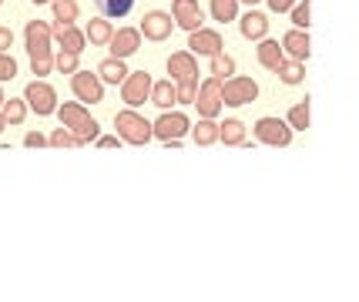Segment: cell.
I'll return each mask as SVG.
<instances>
[{
	"mask_svg": "<svg viewBox=\"0 0 359 302\" xmlns=\"http://www.w3.org/2000/svg\"><path fill=\"white\" fill-rule=\"evenodd\" d=\"M114 128H118L121 142H128V144H148L151 142V121L141 118L138 111H131V108L114 114Z\"/></svg>",
	"mask_w": 359,
	"mask_h": 302,
	"instance_id": "obj_1",
	"label": "cell"
},
{
	"mask_svg": "<svg viewBox=\"0 0 359 302\" xmlns=\"http://www.w3.org/2000/svg\"><path fill=\"white\" fill-rule=\"evenodd\" d=\"M255 97H259V84L249 74H232V78L222 81V101L229 108H245Z\"/></svg>",
	"mask_w": 359,
	"mask_h": 302,
	"instance_id": "obj_2",
	"label": "cell"
},
{
	"mask_svg": "<svg viewBox=\"0 0 359 302\" xmlns=\"http://www.w3.org/2000/svg\"><path fill=\"white\" fill-rule=\"evenodd\" d=\"M191 131V121H188V114L182 111H161L151 121V138H158V142H182V135H188Z\"/></svg>",
	"mask_w": 359,
	"mask_h": 302,
	"instance_id": "obj_3",
	"label": "cell"
},
{
	"mask_svg": "<svg viewBox=\"0 0 359 302\" xmlns=\"http://www.w3.org/2000/svg\"><path fill=\"white\" fill-rule=\"evenodd\" d=\"M195 108H198V114L202 118H208V121H215L222 114V108H225V101H222V81L219 78H208L198 84V95H195V101H191Z\"/></svg>",
	"mask_w": 359,
	"mask_h": 302,
	"instance_id": "obj_4",
	"label": "cell"
},
{
	"mask_svg": "<svg viewBox=\"0 0 359 302\" xmlns=\"http://www.w3.org/2000/svg\"><path fill=\"white\" fill-rule=\"evenodd\" d=\"M151 84H155V78L148 71H128V78L121 81V97H125L128 108H141L151 97Z\"/></svg>",
	"mask_w": 359,
	"mask_h": 302,
	"instance_id": "obj_5",
	"label": "cell"
},
{
	"mask_svg": "<svg viewBox=\"0 0 359 302\" xmlns=\"http://www.w3.org/2000/svg\"><path fill=\"white\" fill-rule=\"evenodd\" d=\"M252 135H255L262 144H272V148L292 144V128L285 125L282 118H259V121L252 125Z\"/></svg>",
	"mask_w": 359,
	"mask_h": 302,
	"instance_id": "obj_6",
	"label": "cell"
},
{
	"mask_svg": "<svg viewBox=\"0 0 359 302\" xmlns=\"http://www.w3.org/2000/svg\"><path fill=\"white\" fill-rule=\"evenodd\" d=\"M71 91H74V101H81V104H97L104 97V81L94 71H74L71 74Z\"/></svg>",
	"mask_w": 359,
	"mask_h": 302,
	"instance_id": "obj_7",
	"label": "cell"
},
{
	"mask_svg": "<svg viewBox=\"0 0 359 302\" xmlns=\"http://www.w3.org/2000/svg\"><path fill=\"white\" fill-rule=\"evenodd\" d=\"M24 101H27V108H31L34 114H54L57 111V95H54V88H50L44 78L31 81V84L24 88Z\"/></svg>",
	"mask_w": 359,
	"mask_h": 302,
	"instance_id": "obj_8",
	"label": "cell"
},
{
	"mask_svg": "<svg viewBox=\"0 0 359 302\" xmlns=\"http://www.w3.org/2000/svg\"><path fill=\"white\" fill-rule=\"evenodd\" d=\"M175 31V17L172 14H165V11H148V14L141 17V24H138V34L144 37V41H168Z\"/></svg>",
	"mask_w": 359,
	"mask_h": 302,
	"instance_id": "obj_9",
	"label": "cell"
},
{
	"mask_svg": "<svg viewBox=\"0 0 359 302\" xmlns=\"http://www.w3.org/2000/svg\"><path fill=\"white\" fill-rule=\"evenodd\" d=\"M172 17L175 27H182L188 34L205 27V11L198 7V0H172Z\"/></svg>",
	"mask_w": 359,
	"mask_h": 302,
	"instance_id": "obj_10",
	"label": "cell"
},
{
	"mask_svg": "<svg viewBox=\"0 0 359 302\" xmlns=\"http://www.w3.org/2000/svg\"><path fill=\"white\" fill-rule=\"evenodd\" d=\"M24 44H27V54H50V44H54L50 24L47 20H31L24 27Z\"/></svg>",
	"mask_w": 359,
	"mask_h": 302,
	"instance_id": "obj_11",
	"label": "cell"
},
{
	"mask_svg": "<svg viewBox=\"0 0 359 302\" xmlns=\"http://www.w3.org/2000/svg\"><path fill=\"white\" fill-rule=\"evenodd\" d=\"M165 71L172 81H198V57L191 50H178L165 61Z\"/></svg>",
	"mask_w": 359,
	"mask_h": 302,
	"instance_id": "obj_12",
	"label": "cell"
},
{
	"mask_svg": "<svg viewBox=\"0 0 359 302\" xmlns=\"http://www.w3.org/2000/svg\"><path fill=\"white\" fill-rule=\"evenodd\" d=\"M188 50L191 54H205V57H215L222 54V34L212 27H198V31L188 34Z\"/></svg>",
	"mask_w": 359,
	"mask_h": 302,
	"instance_id": "obj_13",
	"label": "cell"
},
{
	"mask_svg": "<svg viewBox=\"0 0 359 302\" xmlns=\"http://www.w3.org/2000/svg\"><path fill=\"white\" fill-rule=\"evenodd\" d=\"M108 48H111V57H131V54H138V48H141L138 27H118V31L111 34Z\"/></svg>",
	"mask_w": 359,
	"mask_h": 302,
	"instance_id": "obj_14",
	"label": "cell"
},
{
	"mask_svg": "<svg viewBox=\"0 0 359 302\" xmlns=\"http://www.w3.org/2000/svg\"><path fill=\"white\" fill-rule=\"evenodd\" d=\"M50 34H54V41L61 44V50L81 54V50L88 48V37H84V31H78L74 24H50Z\"/></svg>",
	"mask_w": 359,
	"mask_h": 302,
	"instance_id": "obj_15",
	"label": "cell"
},
{
	"mask_svg": "<svg viewBox=\"0 0 359 302\" xmlns=\"http://www.w3.org/2000/svg\"><path fill=\"white\" fill-rule=\"evenodd\" d=\"M238 31H242L245 41H262V37L269 34V17L262 14V11L249 7V14L238 17Z\"/></svg>",
	"mask_w": 359,
	"mask_h": 302,
	"instance_id": "obj_16",
	"label": "cell"
},
{
	"mask_svg": "<svg viewBox=\"0 0 359 302\" xmlns=\"http://www.w3.org/2000/svg\"><path fill=\"white\" fill-rule=\"evenodd\" d=\"M282 50H285L292 61H302V64H306V57H309V34L299 31V27L285 31V37H282Z\"/></svg>",
	"mask_w": 359,
	"mask_h": 302,
	"instance_id": "obj_17",
	"label": "cell"
},
{
	"mask_svg": "<svg viewBox=\"0 0 359 302\" xmlns=\"http://www.w3.org/2000/svg\"><path fill=\"white\" fill-rule=\"evenodd\" d=\"M54 114H57V118H61V125L71 128V131L81 128L88 118H91V114H88V104H81V101H64V104H57V111Z\"/></svg>",
	"mask_w": 359,
	"mask_h": 302,
	"instance_id": "obj_18",
	"label": "cell"
},
{
	"mask_svg": "<svg viewBox=\"0 0 359 302\" xmlns=\"http://www.w3.org/2000/svg\"><path fill=\"white\" fill-rule=\"evenodd\" d=\"M111 34H114V27H111L108 17H91V20H88V31H84V37H88V44H94V48H108Z\"/></svg>",
	"mask_w": 359,
	"mask_h": 302,
	"instance_id": "obj_19",
	"label": "cell"
},
{
	"mask_svg": "<svg viewBox=\"0 0 359 302\" xmlns=\"http://www.w3.org/2000/svg\"><path fill=\"white\" fill-rule=\"evenodd\" d=\"M255 57H259V64H262L266 71H276V67L285 61V50H282L279 41H269V37H262V41H259V54H255Z\"/></svg>",
	"mask_w": 359,
	"mask_h": 302,
	"instance_id": "obj_20",
	"label": "cell"
},
{
	"mask_svg": "<svg viewBox=\"0 0 359 302\" xmlns=\"http://www.w3.org/2000/svg\"><path fill=\"white\" fill-rule=\"evenodd\" d=\"M97 78L104 81V84H121V81L128 78L125 57H108V61H101V67H97Z\"/></svg>",
	"mask_w": 359,
	"mask_h": 302,
	"instance_id": "obj_21",
	"label": "cell"
},
{
	"mask_svg": "<svg viewBox=\"0 0 359 302\" xmlns=\"http://www.w3.org/2000/svg\"><path fill=\"white\" fill-rule=\"evenodd\" d=\"M0 114H4V121L7 125H24L27 121V114H31V108H27V101L24 97H4V104H0Z\"/></svg>",
	"mask_w": 359,
	"mask_h": 302,
	"instance_id": "obj_22",
	"label": "cell"
},
{
	"mask_svg": "<svg viewBox=\"0 0 359 302\" xmlns=\"http://www.w3.org/2000/svg\"><path fill=\"white\" fill-rule=\"evenodd\" d=\"M219 142L229 144V148H238V144L245 142V125L238 118H225L219 125Z\"/></svg>",
	"mask_w": 359,
	"mask_h": 302,
	"instance_id": "obj_23",
	"label": "cell"
},
{
	"mask_svg": "<svg viewBox=\"0 0 359 302\" xmlns=\"http://www.w3.org/2000/svg\"><path fill=\"white\" fill-rule=\"evenodd\" d=\"M276 74H279L282 84H289V88H296L306 81V64L302 61H292V57H285V61L276 67Z\"/></svg>",
	"mask_w": 359,
	"mask_h": 302,
	"instance_id": "obj_24",
	"label": "cell"
},
{
	"mask_svg": "<svg viewBox=\"0 0 359 302\" xmlns=\"http://www.w3.org/2000/svg\"><path fill=\"white\" fill-rule=\"evenodd\" d=\"M151 101H155L158 108H165V111H168V108H175V104H178V97H175V81L168 78V81H155V84H151Z\"/></svg>",
	"mask_w": 359,
	"mask_h": 302,
	"instance_id": "obj_25",
	"label": "cell"
},
{
	"mask_svg": "<svg viewBox=\"0 0 359 302\" xmlns=\"http://www.w3.org/2000/svg\"><path fill=\"white\" fill-rule=\"evenodd\" d=\"M191 138H195V144H198V148L219 144V125H215V121H208V118H202L198 125L191 128Z\"/></svg>",
	"mask_w": 359,
	"mask_h": 302,
	"instance_id": "obj_26",
	"label": "cell"
},
{
	"mask_svg": "<svg viewBox=\"0 0 359 302\" xmlns=\"http://www.w3.org/2000/svg\"><path fill=\"white\" fill-rule=\"evenodd\" d=\"M50 11H54V24H74L81 17L78 0H50Z\"/></svg>",
	"mask_w": 359,
	"mask_h": 302,
	"instance_id": "obj_27",
	"label": "cell"
},
{
	"mask_svg": "<svg viewBox=\"0 0 359 302\" xmlns=\"http://www.w3.org/2000/svg\"><path fill=\"white\" fill-rule=\"evenodd\" d=\"M94 4H97L101 17H108V20L128 17V14H131V7H135V0H94Z\"/></svg>",
	"mask_w": 359,
	"mask_h": 302,
	"instance_id": "obj_28",
	"label": "cell"
},
{
	"mask_svg": "<svg viewBox=\"0 0 359 302\" xmlns=\"http://www.w3.org/2000/svg\"><path fill=\"white\" fill-rule=\"evenodd\" d=\"M212 17H215L219 24L238 20V0H212Z\"/></svg>",
	"mask_w": 359,
	"mask_h": 302,
	"instance_id": "obj_29",
	"label": "cell"
},
{
	"mask_svg": "<svg viewBox=\"0 0 359 302\" xmlns=\"http://www.w3.org/2000/svg\"><path fill=\"white\" fill-rule=\"evenodd\" d=\"M309 121H313V118H309V101H299V104L289 108V121H285V125L292 128V131H306Z\"/></svg>",
	"mask_w": 359,
	"mask_h": 302,
	"instance_id": "obj_30",
	"label": "cell"
},
{
	"mask_svg": "<svg viewBox=\"0 0 359 302\" xmlns=\"http://www.w3.org/2000/svg\"><path fill=\"white\" fill-rule=\"evenodd\" d=\"M232 74H235V57L232 54H215V57H212V78L225 81V78H232Z\"/></svg>",
	"mask_w": 359,
	"mask_h": 302,
	"instance_id": "obj_31",
	"label": "cell"
},
{
	"mask_svg": "<svg viewBox=\"0 0 359 302\" xmlns=\"http://www.w3.org/2000/svg\"><path fill=\"white\" fill-rule=\"evenodd\" d=\"M47 144H54V148H81V142L74 138V131L71 128H57V131H50L47 135Z\"/></svg>",
	"mask_w": 359,
	"mask_h": 302,
	"instance_id": "obj_32",
	"label": "cell"
},
{
	"mask_svg": "<svg viewBox=\"0 0 359 302\" xmlns=\"http://www.w3.org/2000/svg\"><path fill=\"white\" fill-rule=\"evenodd\" d=\"M54 71H61V74H74V71H81V54H71V50L54 54Z\"/></svg>",
	"mask_w": 359,
	"mask_h": 302,
	"instance_id": "obj_33",
	"label": "cell"
},
{
	"mask_svg": "<svg viewBox=\"0 0 359 302\" xmlns=\"http://www.w3.org/2000/svg\"><path fill=\"white\" fill-rule=\"evenodd\" d=\"M198 95V81H175V97L178 104H191Z\"/></svg>",
	"mask_w": 359,
	"mask_h": 302,
	"instance_id": "obj_34",
	"label": "cell"
},
{
	"mask_svg": "<svg viewBox=\"0 0 359 302\" xmlns=\"http://www.w3.org/2000/svg\"><path fill=\"white\" fill-rule=\"evenodd\" d=\"M31 71L34 78H47L54 71V54H31Z\"/></svg>",
	"mask_w": 359,
	"mask_h": 302,
	"instance_id": "obj_35",
	"label": "cell"
},
{
	"mask_svg": "<svg viewBox=\"0 0 359 302\" xmlns=\"http://www.w3.org/2000/svg\"><path fill=\"white\" fill-rule=\"evenodd\" d=\"M289 14H292V27H299V31H302V27H309V17H313V11H309V0H296Z\"/></svg>",
	"mask_w": 359,
	"mask_h": 302,
	"instance_id": "obj_36",
	"label": "cell"
},
{
	"mask_svg": "<svg viewBox=\"0 0 359 302\" xmlns=\"http://www.w3.org/2000/svg\"><path fill=\"white\" fill-rule=\"evenodd\" d=\"M97 135H101V125H97V121H94V118H88V121H84V125H81V128H74V138H78L81 144L94 142V138H97Z\"/></svg>",
	"mask_w": 359,
	"mask_h": 302,
	"instance_id": "obj_37",
	"label": "cell"
},
{
	"mask_svg": "<svg viewBox=\"0 0 359 302\" xmlns=\"http://www.w3.org/2000/svg\"><path fill=\"white\" fill-rule=\"evenodd\" d=\"M17 78V61L14 54L7 50V54H0V81H14Z\"/></svg>",
	"mask_w": 359,
	"mask_h": 302,
	"instance_id": "obj_38",
	"label": "cell"
},
{
	"mask_svg": "<svg viewBox=\"0 0 359 302\" xmlns=\"http://www.w3.org/2000/svg\"><path fill=\"white\" fill-rule=\"evenodd\" d=\"M266 4H269V11H272V14H289L296 0H266Z\"/></svg>",
	"mask_w": 359,
	"mask_h": 302,
	"instance_id": "obj_39",
	"label": "cell"
},
{
	"mask_svg": "<svg viewBox=\"0 0 359 302\" xmlns=\"http://www.w3.org/2000/svg\"><path fill=\"white\" fill-rule=\"evenodd\" d=\"M11 48H14V34L11 27H0V54H7Z\"/></svg>",
	"mask_w": 359,
	"mask_h": 302,
	"instance_id": "obj_40",
	"label": "cell"
},
{
	"mask_svg": "<svg viewBox=\"0 0 359 302\" xmlns=\"http://www.w3.org/2000/svg\"><path fill=\"white\" fill-rule=\"evenodd\" d=\"M24 144H27V148H44V144H47V135H41V131H31V135L24 138Z\"/></svg>",
	"mask_w": 359,
	"mask_h": 302,
	"instance_id": "obj_41",
	"label": "cell"
},
{
	"mask_svg": "<svg viewBox=\"0 0 359 302\" xmlns=\"http://www.w3.org/2000/svg\"><path fill=\"white\" fill-rule=\"evenodd\" d=\"M94 144H97V148H121V138H111V135H104V138H101V135H97V138H94Z\"/></svg>",
	"mask_w": 359,
	"mask_h": 302,
	"instance_id": "obj_42",
	"label": "cell"
},
{
	"mask_svg": "<svg viewBox=\"0 0 359 302\" xmlns=\"http://www.w3.org/2000/svg\"><path fill=\"white\" fill-rule=\"evenodd\" d=\"M238 4H245V7H255V4H262V0H238Z\"/></svg>",
	"mask_w": 359,
	"mask_h": 302,
	"instance_id": "obj_43",
	"label": "cell"
},
{
	"mask_svg": "<svg viewBox=\"0 0 359 302\" xmlns=\"http://www.w3.org/2000/svg\"><path fill=\"white\" fill-rule=\"evenodd\" d=\"M4 128H7V121H4V114H0V135H4Z\"/></svg>",
	"mask_w": 359,
	"mask_h": 302,
	"instance_id": "obj_44",
	"label": "cell"
},
{
	"mask_svg": "<svg viewBox=\"0 0 359 302\" xmlns=\"http://www.w3.org/2000/svg\"><path fill=\"white\" fill-rule=\"evenodd\" d=\"M31 4H37V7H41V4H50V0H31Z\"/></svg>",
	"mask_w": 359,
	"mask_h": 302,
	"instance_id": "obj_45",
	"label": "cell"
},
{
	"mask_svg": "<svg viewBox=\"0 0 359 302\" xmlns=\"http://www.w3.org/2000/svg\"><path fill=\"white\" fill-rule=\"evenodd\" d=\"M4 97H7V95H4V88H0V104H4Z\"/></svg>",
	"mask_w": 359,
	"mask_h": 302,
	"instance_id": "obj_46",
	"label": "cell"
},
{
	"mask_svg": "<svg viewBox=\"0 0 359 302\" xmlns=\"http://www.w3.org/2000/svg\"><path fill=\"white\" fill-rule=\"evenodd\" d=\"M0 7H4V0H0Z\"/></svg>",
	"mask_w": 359,
	"mask_h": 302,
	"instance_id": "obj_47",
	"label": "cell"
}]
</instances>
